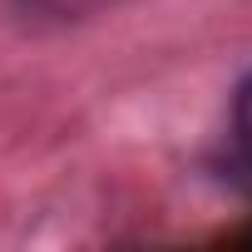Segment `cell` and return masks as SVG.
<instances>
[{
	"instance_id": "cell-1",
	"label": "cell",
	"mask_w": 252,
	"mask_h": 252,
	"mask_svg": "<svg viewBox=\"0 0 252 252\" xmlns=\"http://www.w3.org/2000/svg\"><path fill=\"white\" fill-rule=\"evenodd\" d=\"M10 5L25 15V20H50V25H69V20H84L94 10H104L109 0H10Z\"/></svg>"
},
{
	"instance_id": "cell-3",
	"label": "cell",
	"mask_w": 252,
	"mask_h": 252,
	"mask_svg": "<svg viewBox=\"0 0 252 252\" xmlns=\"http://www.w3.org/2000/svg\"><path fill=\"white\" fill-rule=\"evenodd\" d=\"M242 242H252V227H247V232H242Z\"/></svg>"
},
{
	"instance_id": "cell-2",
	"label": "cell",
	"mask_w": 252,
	"mask_h": 252,
	"mask_svg": "<svg viewBox=\"0 0 252 252\" xmlns=\"http://www.w3.org/2000/svg\"><path fill=\"white\" fill-rule=\"evenodd\" d=\"M232 139H237V163L252 173V74L237 84L232 99Z\"/></svg>"
}]
</instances>
